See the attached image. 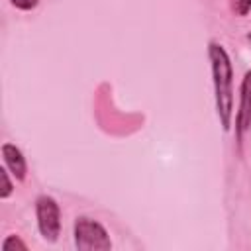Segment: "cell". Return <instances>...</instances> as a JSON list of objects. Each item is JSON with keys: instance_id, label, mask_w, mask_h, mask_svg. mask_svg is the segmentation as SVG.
I'll return each mask as SVG.
<instances>
[{"instance_id": "cell-1", "label": "cell", "mask_w": 251, "mask_h": 251, "mask_svg": "<svg viewBox=\"0 0 251 251\" xmlns=\"http://www.w3.org/2000/svg\"><path fill=\"white\" fill-rule=\"evenodd\" d=\"M208 59L214 84V102L220 126L229 131L233 126V67L226 47L218 41L208 43Z\"/></svg>"}, {"instance_id": "cell-2", "label": "cell", "mask_w": 251, "mask_h": 251, "mask_svg": "<svg viewBox=\"0 0 251 251\" xmlns=\"http://www.w3.org/2000/svg\"><path fill=\"white\" fill-rule=\"evenodd\" d=\"M75 247L80 251H108L112 249V239L106 227L88 216H78L73 227Z\"/></svg>"}, {"instance_id": "cell-3", "label": "cell", "mask_w": 251, "mask_h": 251, "mask_svg": "<svg viewBox=\"0 0 251 251\" xmlns=\"http://www.w3.org/2000/svg\"><path fill=\"white\" fill-rule=\"evenodd\" d=\"M37 229L47 243H55L61 235V208L53 196L41 194L35 198Z\"/></svg>"}, {"instance_id": "cell-4", "label": "cell", "mask_w": 251, "mask_h": 251, "mask_svg": "<svg viewBox=\"0 0 251 251\" xmlns=\"http://www.w3.org/2000/svg\"><path fill=\"white\" fill-rule=\"evenodd\" d=\"M251 127V69L243 75L239 84V106L235 114V137L241 143Z\"/></svg>"}, {"instance_id": "cell-5", "label": "cell", "mask_w": 251, "mask_h": 251, "mask_svg": "<svg viewBox=\"0 0 251 251\" xmlns=\"http://www.w3.org/2000/svg\"><path fill=\"white\" fill-rule=\"evenodd\" d=\"M0 151H2L4 165H6V169L12 173V176H14L16 180H25V176H27V161H25L22 149L16 147L14 143H8V141H6V143H2Z\"/></svg>"}, {"instance_id": "cell-6", "label": "cell", "mask_w": 251, "mask_h": 251, "mask_svg": "<svg viewBox=\"0 0 251 251\" xmlns=\"http://www.w3.org/2000/svg\"><path fill=\"white\" fill-rule=\"evenodd\" d=\"M2 251H27V245L20 235H8L2 241Z\"/></svg>"}, {"instance_id": "cell-7", "label": "cell", "mask_w": 251, "mask_h": 251, "mask_svg": "<svg viewBox=\"0 0 251 251\" xmlns=\"http://www.w3.org/2000/svg\"><path fill=\"white\" fill-rule=\"evenodd\" d=\"M10 175H12V173H10L6 167L0 169V176H2V192H0V200H8L10 194L14 192V184H12V180H10Z\"/></svg>"}, {"instance_id": "cell-8", "label": "cell", "mask_w": 251, "mask_h": 251, "mask_svg": "<svg viewBox=\"0 0 251 251\" xmlns=\"http://www.w3.org/2000/svg\"><path fill=\"white\" fill-rule=\"evenodd\" d=\"M10 4H12L14 8H18V10L29 12V10H33V8L39 4V0H10Z\"/></svg>"}, {"instance_id": "cell-9", "label": "cell", "mask_w": 251, "mask_h": 251, "mask_svg": "<svg viewBox=\"0 0 251 251\" xmlns=\"http://www.w3.org/2000/svg\"><path fill=\"white\" fill-rule=\"evenodd\" d=\"M233 10H235V14L237 16H247L249 12H251V0H235L233 2Z\"/></svg>"}]
</instances>
